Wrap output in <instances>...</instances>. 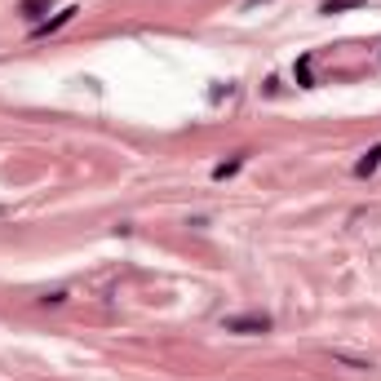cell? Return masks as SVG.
<instances>
[{
  "label": "cell",
  "instance_id": "obj_1",
  "mask_svg": "<svg viewBox=\"0 0 381 381\" xmlns=\"http://www.w3.org/2000/svg\"><path fill=\"white\" fill-rule=\"evenodd\" d=\"M226 328L231 332H266L271 319H266V315H244V319H226Z\"/></svg>",
  "mask_w": 381,
  "mask_h": 381
},
{
  "label": "cell",
  "instance_id": "obj_2",
  "mask_svg": "<svg viewBox=\"0 0 381 381\" xmlns=\"http://www.w3.org/2000/svg\"><path fill=\"white\" fill-rule=\"evenodd\" d=\"M71 18H76V5H67V9H62V14H53L49 23H40V27H36V36H49V31H58V27H67Z\"/></svg>",
  "mask_w": 381,
  "mask_h": 381
},
{
  "label": "cell",
  "instance_id": "obj_3",
  "mask_svg": "<svg viewBox=\"0 0 381 381\" xmlns=\"http://www.w3.org/2000/svg\"><path fill=\"white\" fill-rule=\"evenodd\" d=\"M346 9H364V0H324L319 14H346Z\"/></svg>",
  "mask_w": 381,
  "mask_h": 381
},
{
  "label": "cell",
  "instance_id": "obj_4",
  "mask_svg": "<svg viewBox=\"0 0 381 381\" xmlns=\"http://www.w3.org/2000/svg\"><path fill=\"white\" fill-rule=\"evenodd\" d=\"M377 164H381V142H377V146H373V151H368V155H364V160H359V164H355V173H359V178H368V173H373V169H377Z\"/></svg>",
  "mask_w": 381,
  "mask_h": 381
},
{
  "label": "cell",
  "instance_id": "obj_5",
  "mask_svg": "<svg viewBox=\"0 0 381 381\" xmlns=\"http://www.w3.org/2000/svg\"><path fill=\"white\" fill-rule=\"evenodd\" d=\"M239 164H244V160H226V164H218V169H213V178H218V182L235 178V173H239Z\"/></svg>",
  "mask_w": 381,
  "mask_h": 381
},
{
  "label": "cell",
  "instance_id": "obj_6",
  "mask_svg": "<svg viewBox=\"0 0 381 381\" xmlns=\"http://www.w3.org/2000/svg\"><path fill=\"white\" fill-rule=\"evenodd\" d=\"M44 9H49V0H23V14L27 18H40Z\"/></svg>",
  "mask_w": 381,
  "mask_h": 381
},
{
  "label": "cell",
  "instance_id": "obj_7",
  "mask_svg": "<svg viewBox=\"0 0 381 381\" xmlns=\"http://www.w3.org/2000/svg\"><path fill=\"white\" fill-rule=\"evenodd\" d=\"M297 80H302V85H311V58L297 62Z\"/></svg>",
  "mask_w": 381,
  "mask_h": 381
}]
</instances>
